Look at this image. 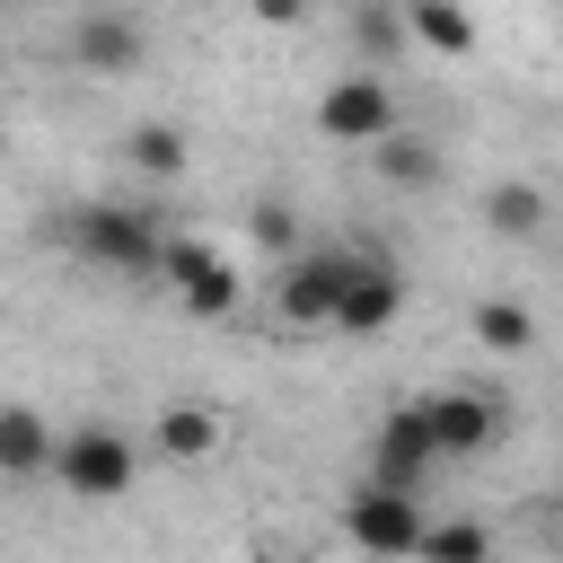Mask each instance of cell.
Listing matches in <instances>:
<instances>
[{
	"label": "cell",
	"mask_w": 563,
	"mask_h": 563,
	"mask_svg": "<svg viewBox=\"0 0 563 563\" xmlns=\"http://www.w3.org/2000/svg\"><path fill=\"white\" fill-rule=\"evenodd\" d=\"M255 238H264L273 255H299V211H290V202H255Z\"/></svg>",
	"instance_id": "d6986e66"
},
{
	"label": "cell",
	"mask_w": 563,
	"mask_h": 563,
	"mask_svg": "<svg viewBox=\"0 0 563 563\" xmlns=\"http://www.w3.org/2000/svg\"><path fill=\"white\" fill-rule=\"evenodd\" d=\"M422 563H493V537L484 519H422Z\"/></svg>",
	"instance_id": "9a60e30c"
},
{
	"label": "cell",
	"mask_w": 563,
	"mask_h": 563,
	"mask_svg": "<svg viewBox=\"0 0 563 563\" xmlns=\"http://www.w3.org/2000/svg\"><path fill=\"white\" fill-rule=\"evenodd\" d=\"M158 449H167V457H211V449H220L211 405H167V413H158Z\"/></svg>",
	"instance_id": "2e32d148"
},
{
	"label": "cell",
	"mask_w": 563,
	"mask_h": 563,
	"mask_svg": "<svg viewBox=\"0 0 563 563\" xmlns=\"http://www.w3.org/2000/svg\"><path fill=\"white\" fill-rule=\"evenodd\" d=\"M405 35L431 44V53H466V44H475V18H466L457 0H405Z\"/></svg>",
	"instance_id": "4fadbf2b"
},
{
	"label": "cell",
	"mask_w": 563,
	"mask_h": 563,
	"mask_svg": "<svg viewBox=\"0 0 563 563\" xmlns=\"http://www.w3.org/2000/svg\"><path fill=\"white\" fill-rule=\"evenodd\" d=\"M246 9H255L264 26H299V18H308V0H246Z\"/></svg>",
	"instance_id": "44dd1931"
},
{
	"label": "cell",
	"mask_w": 563,
	"mask_h": 563,
	"mask_svg": "<svg viewBox=\"0 0 563 563\" xmlns=\"http://www.w3.org/2000/svg\"><path fill=\"white\" fill-rule=\"evenodd\" d=\"M343 537H352L361 554H378V563L413 554V545H422V493H396V484H361V493L343 501Z\"/></svg>",
	"instance_id": "3957f363"
},
{
	"label": "cell",
	"mask_w": 563,
	"mask_h": 563,
	"mask_svg": "<svg viewBox=\"0 0 563 563\" xmlns=\"http://www.w3.org/2000/svg\"><path fill=\"white\" fill-rule=\"evenodd\" d=\"M396 308H405V273H396L387 255H369V246H352V273H343V299H334V325H343V334H378V325H396Z\"/></svg>",
	"instance_id": "ba28073f"
},
{
	"label": "cell",
	"mask_w": 563,
	"mask_h": 563,
	"mask_svg": "<svg viewBox=\"0 0 563 563\" xmlns=\"http://www.w3.org/2000/svg\"><path fill=\"white\" fill-rule=\"evenodd\" d=\"M422 422H431L440 457H484V449L501 440V396H484V387H440V396H422Z\"/></svg>",
	"instance_id": "52a82bcc"
},
{
	"label": "cell",
	"mask_w": 563,
	"mask_h": 563,
	"mask_svg": "<svg viewBox=\"0 0 563 563\" xmlns=\"http://www.w3.org/2000/svg\"><path fill=\"white\" fill-rule=\"evenodd\" d=\"M132 440L114 431V422H70L62 440H53V475L79 493V501H114V493H132Z\"/></svg>",
	"instance_id": "7a4b0ae2"
},
{
	"label": "cell",
	"mask_w": 563,
	"mask_h": 563,
	"mask_svg": "<svg viewBox=\"0 0 563 563\" xmlns=\"http://www.w3.org/2000/svg\"><path fill=\"white\" fill-rule=\"evenodd\" d=\"M158 282H167L194 317H229V308H238V290H246V282H238V264H229L220 246H202V238H167V246H158Z\"/></svg>",
	"instance_id": "277c9868"
},
{
	"label": "cell",
	"mask_w": 563,
	"mask_h": 563,
	"mask_svg": "<svg viewBox=\"0 0 563 563\" xmlns=\"http://www.w3.org/2000/svg\"><path fill=\"white\" fill-rule=\"evenodd\" d=\"M9 9H44V0H9Z\"/></svg>",
	"instance_id": "7402d4cb"
},
{
	"label": "cell",
	"mask_w": 563,
	"mask_h": 563,
	"mask_svg": "<svg viewBox=\"0 0 563 563\" xmlns=\"http://www.w3.org/2000/svg\"><path fill=\"white\" fill-rule=\"evenodd\" d=\"M440 466V440L422 422V405H396L378 413V440H369V484H396V493H422V475Z\"/></svg>",
	"instance_id": "8992f818"
},
{
	"label": "cell",
	"mask_w": 563,
	"mask_h": 563,
	"mask_svg": "<svg viewBox=\"0 0 563 563\" xmlns=\"http://www.w3.org/2000/svg\"><path fill=\"white\" fill-rule=\"evenodd\" d=\"M123 150H132V167H150V176H176V167H185V132H176V123H132Z\"/></svg>",
	"instance_id": "e0dca14e"
},
{
	"label": "cell",
	"mask_w": 563,
	"mask_h": 563,
	"mask_svg": "<svg viewBox=\"0 0 563 563\" xmlns=\"http://www.w3.org/2000/svg\"><path fill=\"white\" fill-rule=\"evenodd\" d=\"M70 246L88 255V264H106V273H158V211H141V202H79L70 211Z\"/></svg>",
	"instance_id": "6da1fadb"
},
{
	"label": "cell",
	"mask_w": 563,
	"mask_h": 563,
	"mask_svg": "<svg viewBox=\"0 0 563 563\" xmlns=\"http://www.w3.org/2000/svg\"><path fill=\"white\" fill-rule=\"evenodd\" d=\"M369 150H378V176H387V185H405V194L440 185V150H431L422 132H378Z\"/></svg>",
	"instance_id": "7c38bea8"
},
{
	"label": "cell",
	"mask_w": 563,
	"mask_h": 563,
	"mask_svg": "<svg viewBox=\"0 0 563 563\" xmlns=\"http://www.w3.org/2000/svg\"><path fill=\"white\" fill-rule=\"evenodd\" d=\"M484 229H493V238H537V229H545V194L519 185V176L493 185V194H484Z\"/></svg>",
	"instance_id": "5bb4252c"
},
{
	"label": "cell",
	"mask_w": 563,
	"mask_h": 563,
	"mask_svg": "<svg viewBox=\"0 0 563 563\" xmlns=\"http://www.w3.org/2000/svg\"><path fill=\"white\" fill-rule=\"evenodd\" d=\"M70 62L97 70V79H123V70H141V26L114 18V9H88V18L70 26Z\"/></svg>",
	"instance_id": "30bf717a"
},
{
	"label": "cell",
	"mask_w": 563,
	"mask_h": 563,
	"mask_svg": "<svg viewBox=\"0 0 563 563\" xmlns=\"http://www.w3.org/2000/svg\"><path fill=\"white\" fill-rule=\"evenodd\" d=\"M475 334H484L493 352H528V343H537L528 308H510V299H484V308H475Z\"/></svg>",
	"instance_id": "ac0fdd59"
},
{
	"label": "cell",
	"mask_w": 563,
	"mask_h": 563,
	"mask_svg": "<svg viewBox=\"0 0 563 563\" xmlns=\"http://www.w3.org/2000/svg\"><path fill=\"white\" fill-rule=\"evenodd\" d=\"M53 466V422L35 405H0V475H44Z\"/></svg>",
	"instance_id": "8fae6325"
},
{
	"label": "cell",
	"mask_w": 563,
	"mask_h": 563,
	"mask_svg": "<svg viewBox=\"0 0 563 563\" xmlns=\"http://www.w3.org/2000/svg\"><path fill=\"white\" fill-rule=\"evenodd\" d=\"M0 150H9V132H0Z\"/></svg>",
	"instance_id": "603a6c76"
},
{
	"label": "cell",
	"mask_w": 563,
	"mask_h": 563,
	"mask_svg": "<svg viewBox=\"0 0 563 563\" xmlns=\"http://www.w3.org/2000/svg\"><path fill=\"white\" fill-rule=\"evenodd\" d=\"M343 273H352V246H308V255H282V317L290 325H334V299H343Z\"/></svg>",
	"instance_id": "5b68a950"
},
{
	"label": "cell",
	"mask_w": 563,
	"mask_h": 563,
	"mask_svg": "<svg viewBox=\"0 0 563 563\" xmlns=\"http://www.w3.org/2000/svg\"><path fill=\"white\" fill-rule=\"evenodd\" d=\"M352 26H361V53H369V62H387V53H396V35H405V26L387 18V9H361Z\"/></svg>",
	"instance_id": "ffe728a7"
},
{
	"label": "cell",
	"mask_w": 563,
	"mask_h": 563,
	"mask_svg": "<svg viewBox=\"0 0 563 563\" xmlns=\"http://www.w3.org/2000/svg\"><path fill=\"white\" fill-rule=\"evenodd\" d=\"M317 132H325V141H378V132H396V97H387V79H369V70L334 79V88L317 97Z\"/></svg>",
	"instance_id": "9c48e42d"
}]
</instances>
